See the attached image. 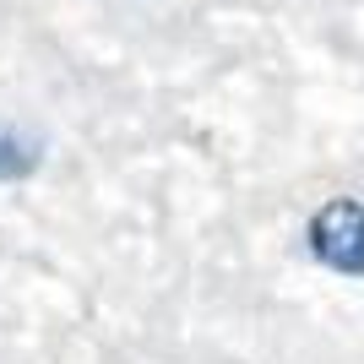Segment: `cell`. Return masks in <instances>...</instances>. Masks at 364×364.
Listing matches in <instances>:
<instances>
[{"label": "cell", "mask_w": 364, "mask_h": 364, "mask_svg": "<svg viewBox=\"0 0 364 364\" xmlns=\"http://www.w3.org/2000/svg\"><path fill=\"white\" fill-rule=\"evenodd\" d=\"M304 256L326 267L332 277L364 283V201L359 196L321 201L304 223Z\"/></svg>", "instance_id": "1"}, {"label": "cell", "mask_w": 364, "mask_h": 364, "mask_svg": "<svg viewBox=\"0 0 364 364\" xmlns=\"http://www.w3.org/2000/svg\"><path fill=\"white\" fill-rule=\"evenodd\" d=\"M49 158V136L44 131H33L22 120H6L0 114V185H22L33 180Z\"/></svg>", "instance_id": "2"}]
</instances>
